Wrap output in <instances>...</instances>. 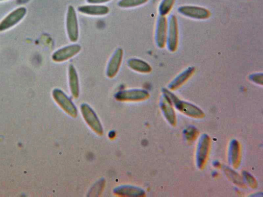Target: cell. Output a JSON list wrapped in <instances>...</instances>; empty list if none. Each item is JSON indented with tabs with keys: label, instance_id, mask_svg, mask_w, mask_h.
Segmentation results:
<instances>
[{
	"label": "cell",
	"instance_id": "17",
	"mask_svg": "<svg viewBox=\"0 0 263 197\" xmlns=\"http://www.w3.org/2000/svg\"><path fill=\"white\" fill-rule=\"evenodd\" d=\"M114 192L118 196L126 197H142L145 194L143 190L129 185L120 186L116 188Z\"/></svg>",
	"mask_w": 263,
	"mask_h": 197
},
{
	"label": "cell",
	"instance_id": "28",
	"mask_svg": "<svg viewBox=\"0 0 263 197\" xmlns=\"http://www.w3.org/2000/svg\"><path fill=\"white\" fill-rule=\"evenodd\" d=\"M5 1V0H0V1Z\"/></svg>",
	"mask_w": 263,
	"mask_h": 197
},
{
	"label": "cell",
	"instance_id": "26",
	"mask_svg": "<svg viewBox=\"0 0 263 197\" xmlns=\"http://www.w3.org/2000/svg\"><path fill=\"white\" fill-rule=\"evenodd\" d=\"M111 1V0H86L87 3L92 4H101Z\"/></svg>",
	"mask_w": 263,
	"mask_h": 197
},
{
	"label": "cell",
	"instance_id": "27",
	"mask_svg": "<svg viewBox=\"0 0 263 197\" xmlns=\"http://www.w3.org/2000/svg\"><path fill=\"white\" fill-rule=\"evenodd\" d=\"M30 0H17V3L21 4H25L28 1H29Z\"/></svg>",
	"mask_w": 263,
	"mask_h": 197
},
{
	"label": "cell",
	"instance_id": "2",
	"mask_svg": "<svg viewBox=\"0 0 263 197\" xmlns=\"http://www.w3.org/2000/svg\"><path fill=\"white\" fill-rule=\"evenodd\" d=\"M211 145L210 138L208 135L203 134L200 138L196 151V163L200 170L204 168L209 156Z\"/></svg>",
	"mask_w": 263,
	"mask_h": 197
},
{
	"label": "cell",
	"instance_id": "18",
	"mask_svg": "<svg viewBox=\"0 0 263 197\" xmlns=\"http://www.w3.org/2000/svg\"><path fill=\"white\" fill-rule=\"evenodd\" d=\"M128 65L131 69L140 73L148 74L152 71V68L148 63L138 59H130Z\"/></svg>",
	"mask_w": 263,
	"mask_h": 197
},
{
	"label": "cell",
	"instance_id": "25",
	"mask_svg": "<svg viewBox=\"0 0 263 197\" xmlns=\"http://www.w3.org/2000/svg\"><path fill=\"white\" fill-rule=\"evenodd\" d=\"M263 75L262 74H253L250 76V80L254 81L255 83H258V84H262V78H263Z\"/></svg>",
	"mask_w": 263,
	"mask_h": 197
},
{
	"label": "cell",
	"instance_id": "6",
	"mask_svg": "<svg viewBox=\"0 0 263 197\" xmlns=\"http://www.w3.org/2000/svg\"><path fill=\"white\" fill-rule=\"evenodd\" d=\"M27 14L24 7L17 8L8 14L0 23V32L6 31L16 26L23 20Z\"/></svg>",
	"mask_w": 263,
	"mask_h": 197
},
{
	"label": "cell",
	"instance_id": "9",
	"mask_svg": "<svg viewBox=\"0 0 263 197\" xmlns=\"http://www.w3.org/2000/svg\"><path fill=\"white\" fill-rule=\"evenodd\" d=\"M124 51L122 49H118L109 60L106 69V75L109 78H114L118 74L122 63Z\"/></svg>",
	"mask_w": 263,
	"mask_h": 197
},
{
	"label": "cell",
	"instance_id": "19",
	"mask_svg": "<svg viewBox=\"0 0 263 197\" xmlns=\"http://www.w3.org/2000/svg\"><path fill=\"white\" fill-rule=\"evenodd\" d=\"M194 71V70L193 68H190L181 73L170 84L169 86L170 90H175L179 88L180 87L190 78V76L193 74Z\"/></svg>",
	"mask_w": 263,
	"mask_h": 197
},
{
	"label": "cell",
	"instance_id": "14",
	"mask_svg": "<svg viewBox=\"0 0 263 197\" xmlns=\"http://www.w3.org/2000/svg\"><path fill=\"white\" fill-rule=\"evenodd\" d=\"M241 152L239 142L233 140L230 142L228 150V161L234 169L239 167L240 163Z\"/></svg>",
	"mask_w": 263,
	"mask_h": 197
},
{
	"label": "cell",
	"instance_id": "1",
	"mask_svg": "<svg viewBox=\"0 0 263 197\" xmlns=\"http://www.w3.org/2000/svg\"><path fill=\"white\" fill-rule=\"evenodd\" d=\"M162 92L163 95L168 98L173 106L184 115L194 119H203L205 117L204 112L199 107L191 103L180 100L177 96L168 90L164 89Z\"/></svg>",
	"mask_w": 263,
	"mask_h": 197
},
{
	"label": "cell",
	"instance_id": "5",
	"mask_svg": "<svg viewBox=\"0 0 263 197\" xmlns=\"http://www.w3.org/2000/svg\"><path fill=\"white\" fill-rule=\"evenodd\" d=\"M66 28L70 40L72 42L78 41L79 35L78 19L75 9L72 5L68 7L66 18Z\"/></svg>",
	"mask_w": 263,
	"mask_h": 197
},
{
	"label": "cell",
	"instance_id": "8",
	"mask_svg": "<svg viewBox=\"0 0 263 197\" xmlns=\"http://www.w3.org/2000/svg\"><path fill=\"white\" fill-rule=\"evenodd\" d=\"M81 49V47L79 45H73L65 47L54 52L52 59L55 62H65L77 55Z\"/></svg>",
	"mask_w": 263,
	"mask_h": 197
},
{
	"label": "cell",
	"instance_id": "15",
	"mask_svg": "<svg viewBox=\"0 0 263 197\" xmlns=\"http://www.w3.org/2000/svg\"><path fill=\"white\" fill-rule=\"evenodd\" d=\"M79 12L82 14L102 16L107 15L109 13V8L105 5H87L80 6L78 8Z\"/></svg>",
	"mask_w": 263,
	"mask_h": 197
},
{
	"label": "cell",
	"instance_id": "4",
	"mask_svg": "<svg viewBox=\"0 0 263 197\" xmlns=\"http://www.w3.org/2000/svg\"><path fill=\"white\" fill-rule=\"evenodd\" d=\"M53 96L54 100L66 113L73 118L78 117V108L71 98L62 90H54L53 92Z\"/></svg>",
	"mask_w": 263,
	"mask_h": 197
},
{
	"label": "cell",
	"instance_id": "22",
	"mask_svg": "<svg viewBox=\"0 0 263 197\" xmlns=\"http://www.w3.org/2000/svg\"><path fill=\"white\" fill-rule=\"evenodd\" d=\"M198 135V130L193 126L186 128L184 131V138L189 142L194 141Z\"/></svg>",
	"mask_w": 263,
	"mask_h": 197
},
{
	"label": "cell",
	"instance_id": "16",
	"mask_svg": "<svg viewBox=\"0 0 263 197\" xmlns=\"http://www.w3.org/2000/svg\"><path fill=\"white\" fill-rule=\"evenodd\" d=\"M69 80L72 95L74 98H78L80 94L79 78L78 72L73 65L69 66Z\"/></svg>",
	"mask_w": 263,
	"mask_h": 197
},
{
	"label": "cell",
	"instance_id": "7",
	"mask_svg": "<svg viewBox=\"0 0 263 197\" xmlns=\"http://www.w3.org/2000/svg\"><path fill=\"white\" fill-rule=\"evenodd\" d=\"M149 93L143 90H129L119 92L115 95L116 99L119 101H141L149 97Z\"/></svg>",
	"mask_w": 263,
	"mask_h": 197
},
{
	"label": "cell",
	"instance_id": "3",
	"mask_svg": "<svg viewBox=\"0 0 263 197\" xmlns=\"http://www.w3.org/2000/svg\"><path fill=\"white\" fill-rule=\"evenodd\" d=\"M80 110L87 124L96 134L100 136L103 135L104 129L102 123L91 106L88 104L83 103L81 105Z\"/></svg>",
	"mask_w": 263,
	"mask_h": 197
},
{
	"label": "cell",
	"instance_id": "23",
	"mask_svg": "<svg viewBox=\"0 0 263 197\" xmlns=\"http://www.w3.org/2000/svg\"><path fill=\"white\" fill-rule=\"evenodd\" d=\"M226 173H227V176L230 177V179L232 180V181H233L234 183L244 187L245 184L243 181V179L235 172L232 169H226Z\"/></svg>",
	"mask_w": 263,
	"mask_h": 197
},
{
	"label": "cell",
	"instance_id": "11",
	"mask_svg": "<svg viewBox=\"0 0 263 197\" xmlns=\"http://www.w3.org/2000/svg\"><path fill=\"white\" fill-rule=\"evenodd\" d=\"M167 41L168 49L172 51L177 49L178 42V29L177 18L171 16L168 26Z\"/></svg>",
	"mask_w": 263,
	"mask_h": 197
},
{
	"label": "cell",
	"instance_id": "13",
	"mask_svg": "<svg viewBox=\"0 0 263 197\" xmlns=\"http://www.w3.org/2000/svg\"><path fill=\"white\" fill-rule=\"evenodd\" d=\"M167 37V23L164 16L159 18L156 30V42L158 46L163 48L165 46Z\"/></svg>",
	"mask_w": 263,
	"mask_h": 197
},
{
	"label": "cell",
	"instance_id": "24",
	"mask_svg": "<svg viewBox=\"0 0 263 197\" xmlns=\"http://www.w3.org/2000/svg\"><path fill=\"white\" fill-rule=\"evenodd\" d=\"M243 176L245 180L251 188L256 189L257 187V180L250 173L247 172H244Z\"/></svg>",
	"mask_w": 263,
	"mask_h": 197
},
{
	"label": "cell",
	"instance_id": "10",
	"mask_svg": "<svg viewBox=\"0 0 263 197\" xmlns=\"http://www.w3.org/2000/svg\"><path fill=\"white\" fill-rule=\"evenodd\" d=\"M179 12L185 16L197 19H205L210 16V12L207 9L197 6H182L179 8Z\"/></svg>",
	"mask_w": 263,
	"mask_h": 197
},
{
	"label": "cell",
	"instance_id": "20",
	"mask_svg": "<svg viewBox=\"0 0 263 197\" xmlns=\"http://www.w3.org/2000/svg\"><path fill=\"white\" fill-rule=\"evenodd\" d=\"M148 1V0H120L118 5L122 8H129L143 5Z\"/></svg>",
	"mask_w": 263,
	"mask_h": 197
},
{
	"label": "cell",
	"instance_id": "12",
	"mask_svg": "<svg viewBox=\"0 0 263 197\" xmlns=\"http://www.w3.org/2000/svg\"><path fill=\"white\" fill-rule=\"evenodd\" d=\"M160 107L163 115L168 123L172 126L176 125L177 116L173 106L168 98L164 95L160 102Z\"/></svg>",
	"mask_w": 263,
	"mask_h": 197
},
{
	"label": "cell",
	"instance_id": "21",
	"mask_svg": "<svg viewBox=\"0 0 263 197\" xmlns=\"http://www.w3.org/2000/svg\"><path fill=\"white\" fill-rule=\"evenodd\" d=\"M175 2V0H162L159 7V12L161 16H165L169 12Z\"/></svg>",
	"mask_w": 263,
	"mask_h": 197
}]
</instances>
